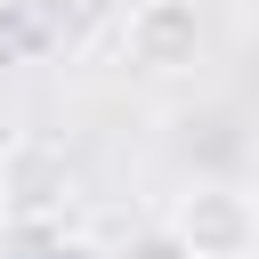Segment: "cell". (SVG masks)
Listing matches in <instances>:
<instances>
[{"instance_id": "6da1fadb", "label": "cell", "mask_w": 259, "mask_h": 259, "mask_svg": "<svg viewBox=\"0 0 259 259\" xmlns=\"http://www.w3.org/2000/svg\"><path fill=\"white\" fill-rule=\"evenodd\" d=\"M170 235L194 259H251L259 251V194L235 178H194L170 202Z\"/></svg>"}, {"instance_id": "7a4b0ae2", "label": "cell", "mask_w": 259, "mask_h": 259, "mask_svg": "<svg viewBox=\"0 0 259 259\" xmlns=\"http://www.w3.org/2000/svg\"><path fill=\"white\" fill-rule=\"evenodd\" d=\"M202 8L194 0H138L130 16H121V65L130 73H154V81H170V73H194L202 65Z\"/></svg>"}, {"instance_id": "3957f363", "label": "cell", "mask_w": 259, "mask_h": 259, "mask_svg": "<svg viewBox=\"0 0 259 259\" xmlns=\"http://www.w3.org/2000/svg\"><path fill=\"white\" fill-rule=\"evenodd\" d=\"M73 194V162H65V146H49V138H16L8 154H0V210L8 219H40V210H57Z\"/></svg>"}, {"instance_id": "277c9868", "label": "cell", "mask_w": 259, "mask_h": 259, "mask_svg": "<svg viewBox=\"0 0 259 259\" xmlns=\"http://www.w3.org/2000/svg\"><path fill=\"white\" fill-rule=\"evenodd\" d=\"M113 259H194V251H186V243L170 235V219H162V227H138V235H130Z\"/></svg>"}, {"instance_id": "5b68a950", "label": "cell", "mask_w": 259, "mask_h": 259, "mask_svg": "<svg viewBox=\"0 0 259 259\" xmlns=\"http://www.w3.org/2000/svg\"><path fill=\"white\" fill-rule=\"evenodd\" d=\"M16 8H24L40 32H65V24H81V16H89V0H16Z\"/></svg>"}, {"instance_id": "8992f818", "label": "cell", "mask_w": 259, "mask_h": 259, "mask_svg": "<svg viewBox=\"0 0 259 259\" xmlns=\"http://www.w3.org/2000/svg\"><path fill=\"white\" fill-rule=\"evenodd\" d=\"M40 259H89V251H40Z\"/></svg>"}]
</instances>
